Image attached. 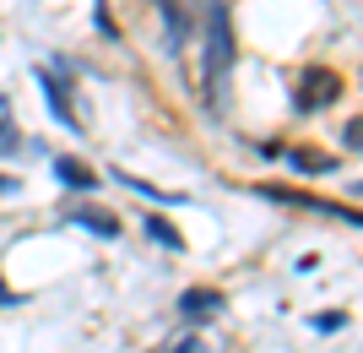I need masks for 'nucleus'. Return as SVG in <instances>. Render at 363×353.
Segmentation results:
<instances>
[{"label":"nucleus","instance_id":"obj_4","mask_svg":"<svg viewBox=\"0 0 363 353\" xmlns=\"http://www.w3.org/2000/svg\"><path fill=\"white\" fill-rule=\"evenodd\" d=\"M38 87H44L49 109H55V120H60V125H71V131H76V114H71V98H65V82H55L49 71H38Z\"/></svg>","mask_w":363,"mask_h":353},{"label":"nucleus","instance_id":"obj_8","mask_svg":"<svg viewBox=\"0 0 363 353\" xmlns=\"http://www.w3.org/2000/svg\"><path fill=\"white\" fill-rule=\"evenodd\" d=\"M147 234H152V239H157V245H168V250H184V239H179V234H174V229H168L163 217H147Z\"/></svg>","mask_w":363,"mask_h":353},{"label":"nucleus","instance_id":"obj_3","mask_svg":"<svg viewBox=\"0 0 363 353\" xmlns=\"http://www.w3.org/2000/svg\"><path fill=\"white\" fill-rule=\"evenodd\" d=\"M217 310H223V293H217V288H190L179 299V315H184V321H206V315H217Z\"/></svg>","mask_w":363,"mask_h":353},{"label":"nucleus","instance_id":"obj_6","mask_svg":"<svg viewBox=\"0 0 363 353\" xmlns=\"http://www.w3.org/2000/svg\"><path fill=\"white\" fill-rule=\"evenodd\" d=\"M71 223H82V229H92V234H98V239H120V223H114V217H108V212H98V207H82V212H76Z\"/></svg>","mask_w":363,"mask_h":353},{"label":"nucleus","instance_id":"obj_2","mask_svg":"<svg viewBox=\"0 0 363 353\" xmlns=\"http://www.w3.org/2000/svg\"><path fill=\"white\" fill-rule=\"evenodd\" d=\"M342 98V77L336 71H309L303 77V92H298V109H325Z\"/></svg>","mask_w":363,"mask_h":353},{"label":"nucleus","instance_id":"obj_7","mask_svg":"<svg viewBox=\"0 0 363 353\" xmlns=\"http://www.w3.org/2000/svg\"><path fill=\"white\" fill-rule=\"evenodd\" d=\"M55 174H60V180L71 185V190H92V185H98V174H92V169H82L76 158H55Z\"/></svg>","mask_w":363,"mask_h":353},{"label":"nucleus","instance_id":"obj_5","mask_svg":"<svg viewBox=\"0 0 363 353\" xmlns=\"http://www.w3.org/2000/svg\"><path fill=\"white\" fill-rule=\"evenodd\" d=\"M157 11H163V28H168V55H179V49H184V11H179V0H157Z\"/></svg>","mask_w":363,"mask_h":353},{"label":"nucleus","instance_id":"obj_1","mask_svg":"<svg viewBox=\"0 0 363 353\" xmlns=\"http://www.w3.org/2000/svg\"><path fill=\"white\" fill-rule=\"evenodd\" d=\"M233 16H228V0H212L206 6V92H212V104H223L228 92V71H233Z\"/></svg>","mask_w":363,"mask_h":353}]
</instances>
